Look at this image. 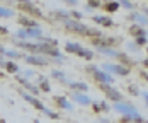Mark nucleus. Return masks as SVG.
Here are the masks:
<instances>
[{
    "label": "nucleus",
    "instance_id": "1",
    "mask_svg": "<svg viewBox=\"0 0 148 123\" xmlns=\"http://www.w3.org/2000/svg\"><path fill=\"white\" fill-rule=\"evenodd\" d=\"M63 26H65L67 29L73 31V33H78V34H85V36H97V38H102V36H104L102 33L95 31V29L89 27V26H85L84 22H78V21H75V19H70V21L63 22Z\"/></svg>",
    "mask_w": 148,
    "mask_h": 123
},
{
    "label": "nucleus",
    "instance_id": "2",
    "mask_svg": "<svg viewBox=\"0 0 148 123\" xmlns=\"http://www.w3.org/2000/svg\"><path fill=\"white\" fill-rule=\"evenodd\" d=\"M87 70L92 72L94 79H95L97 82H100V84H112V82H114V77H111V75H109V74H106V72H100L97 67H94V65L87 67Z\"/></svg>",
    "mask_w": 148,
    "mask_h": 123
},
{
    "label": "nucleus",
    "instance_id": "3",
    "mask_svg": "<svg viewBox=\"0 0 148 123\" xmlns=\"http://www.w3.org/2000/svg\"><path fill=\"white\" fill-rule=\"evenodd\" d=\"M41 36V29L39 27H27V29H19L17 34H16V38H17L19 41H22V39H29V38H39Z\"/></svg>",
    "mask_w": 148,
    "mask_h": 123
},
{
    "label": "nucleus",
    "instance_id": "4",
    "mask_svg": "<svg viewBox=\"0 0 148 123\" xmlns=\"http://www.w3.org/2000/svg\"><path fill=\"white\" fill-rule=\"evenodd\" d=\"M17 7L22 12H26V14H31V16H34V17H43V12L37 9L34 3H31V2H19Z\"/></svg>",
    "mask_w": 148,
    "mask_h": 123
},
{
    "label": "nucleus",
    "instance_id": "5",
    "mask_svg": "<svg viewBox=\"0 0 148 123\" xmlns=\"http://www.w3.org/2000/svg\"><path fill=\"white\" fill-rule=\"evenodd\" d=\"M114 109H116V111H119V113H123V115L131 116V120H133L136 115H140V113H138V111L130 104V103H123V101H121V103H116V104H114Z\"/></svg>",
    "mask_w": 148,
    "mask_h": 123
},
{
    "label": "nucleus",
    "instance_id": "6",
    "mask_svg": "<svg viewBox=\"0 0 148 123\" xmlns=\"http://www.w3.org/2000/svg\"><path fill=\"white\" fill-rule=\"evenodd\" d=\"M100 87L104 89L107 99H111V101H114V103H121V101H123V94H121L119 91H116L114 87H111L109 84H100Z\"/></svg>",
    "mask_w": 148,
    "mask_h": 123
},
{
    "label": "nucleus",
    "instance_id": "7",
    "mask_svg": "<svg viewBox=\"0 0 148 123\" xmlns=\"http://www.w3.org/2000/svg\"><path fill=\"white\" fill-rule=\"evenodd\" d=\"M104 70L111 72V74H116V75H128L130 74V69L128 67L116 65V63H104Z\"/></svg>",
    "mask_w": 148,
    "mask_h": 123
},
{
    "label": "nucleus",
    "instance_id": "8",
    "mask_svg": "<svg viewBox=\"0 0 148 123\" xmlns=\"http://www.w3.org/2000/svg\"><path fill=\"white\" fill-rule=\"evenodd\" d=\"M19 94H20V96H22V98H24V99H26V101L29 103V104H33V106H34L36 109H39V111H44V108H46V106L43 104V103H39V99H37V98L31 96L29 92H26V91H22V89L19 91Z\"/></svg>",
    "mask_w": 148,
    "mask_h": 123
},
{
    "label": "nucleus",
    "instance_id": "9",
    "mask_svg": "<svg viewBox=\"0 0 148 123\" xmlns=\"http://www.w3.org/2000/svg\"><path fill=\"white\" fill-rule=\"evenodd\" d=\"M16 80H17V82H20V84H22L24 87H26L27 91H29V94H31V96H34V98H36L37 94L41 92L37 86H34V84H31V82H29L27 79H24V77H20V75H16Z\"/></svg>",
    "mask_w": 148,
    "mask_h": 123
},
{
    "label": "nucleus",
    "instance_id": "10",
    "mask_svg": "<svg viewBox=\"0 0 148 123\" xmlns=\"http://www.w3.org/2000/svg\"><path fill=\"white\" fill-rule=\"evenodd\" d=\"M24 58H26V62H27V63L36 65V67H44V65H48L46 58H43L41 55H27V56H24Z\"/></svg>",
    "mask_w": 148,
    "mask_h": 123
},
{
    "label": "nucleus",
    "instance_id": "11",
    "mask_svg": "<svg viewBox=\"0 0 148 123\" xmlns=\"http://www.w3.org/2000/svg\"><path fill=\"white\" fill-rule=\"evenodd\" d=\"M19 24H20L24 29H27V27H39V24H37L34 19L26 17V16H20V17H19Z\"/></svg>",
    "mask_w": 148,
    "mask_h": 123
},
{
    "label": "nucleus",
    "instance_id": "12",
    "mask_svg": "<svg viewBox=\"0 0 148 123\" xmlns=\"http://www.w3.org/2000/svg\"><path fill=\"white\" fill-rule=\"evenodd\" d=\"M55 103L60 106V108H63V109H68V111L73 109V104H70V101H68L65 96H55Z\"/></svg>",
    "mask_w": 148,
    "mask_h": 123
},
{
    "label": "nucleus",
    "instance_id": "13",
    "mask_svg": "<svg viewBox=\"0 0 148 123\" xmlns=\"http://www.w3.org/2000/svg\"><path fill=\"white\" fill-rule=\"evenodd\" d=\"M73 99L77 101V103L84 104V106H89L90 103H92L89 96H85V94H80V92H73Z\"/></svg>",
    "mask_w": 148,
    "mask_h": 123
},
{
    "label": "nucleus",
    "instance_id": "14",
    "mask_svg": "<svg viewBox=\"0 0 148 123\" xmlns=\"http://www.w3.org/2000/svg\"><path fill=\"white\" fill-rule=\"evenodd\" d=\"M37 82H39V91H43V92H50V91H51L50 82H48V79H46V77L37 75Z\"/></svg>",
    "mask_w": 148,
    "mask_h": 123
},
{
    "label": "nucleus",
    "instance_id": "15",
    "mask_svg": "<svg viewBox=\"0 0 148 123\" xmlns=\"http://www.w3.org/2000/svg\"><path fill=\"white\" fill-rule=\"evenodd\" d=\"M130 21H136L140 26H145V24H148V19L145 17V16H141V14H138V12H131Z\"/></svg>",
    "mask_w": 148,
    "mask_h": 123
},
{
    "label": "nucleus",
    "instance_id": "16",
    "mask_svg": "<svg viewBox=\"0 0 148 123\" xmlns=\"http://www.w3.org/2000/svg\"><path fill=\"white\" fill-rule=\"evenodd\" d=\"M130 33L133 36H136V38H141V36H147V33L143 31V27L141 26H138V24H133L130 27Z\"/></svg>",
    "mask_w": 148,
    "mask_h": 123
},
{
    "label": "nucleus",
    "instance_id": "17",
    "mask_svg": "<svg viewBox=\"0 0 148 123\" xmlns=\"http://www.w3.org/2000/svg\"><path fill=\"white\" fill-rule=\"evenodd\" d=\"M94 22H97V24H102V26H112L114 22H112L111 17H106V16H95L94 17Z\"/></svg>",
    "mask_w": 148,
    "mask_h": 123
},
{
    "label": "nucleus",
    "instance_id": "18",
    "mask_svg": "<svg viewBox=\"0 0 148 123\" xmlns=\"http://www.w3.org/2000/svg\"><path fill=\"white\" fill-rule=\"evenodd\" d=\"M5 70L9 72V74H17L20 69H19V65L16 62H12V60H9V62H5Z\"/></svg>",
    "mask_w": 148,
    "mask_h": 123
},
{
    "label": "nucleus",
    "instance_id": "19",
    "mask_svg": "<svg viewBox=\"0 0 148 123\" xmlns=\"http://www.w3.org/2000/svg\"><path fill=\"white\" fill-rule=\"evenodd\" d=\"M99 52L102 55H107V56H114V58H119V55H121L119 52H116L112 48H99Z\"/></svg>",
    "mask_w": 148,
    "mask_h": 123
},
{
    "label": "nucleus",
    "instance_id": "20",
    "mask_svg": "<svg viewBox=\"0 0 148 123\" xmlns=\"http://www.w3.org/2000/svg\"><path fill=\"white\" fill-rule=\"evenodd\" d=\"M51 16H55V17L61 19L63 22H67V21H70V12H67V10H58V12H53Z\"/></svg>",
    "mask_w": 148,
    "mask_h": 123
},
{
    "label": "nucleus",
    "instance_id": "21",
    "mask_svg": "<svg viewBox=\"0 0 148 123\" xmlns=\"http://www.w3.org/2000/svg\"><path fill=\"white\" fill-rule=\"evenodd\" d=\"M80 48H82V46H80L78 43H72V41H68V43L65 45V50H67L68 53H77Z\"/></svg>",
    "mask_w": 148,
    "mask_h": 123
},
{
    "label": "nucleus",
    "instance_id": "22",
    "mask_svg": "<svg viewBox=\"0 0 148 123\" xmlns=\"http://www.w3.org/2000/svg\"><path fill=\"white\" fill-rule=\"evenodd\" d=\"M78 56H82V58H85V60H92L94 58V53L90 50H85V48H80L78 52H77Z\"/></svg>",
    "mask_w": 148,
    "mask_h": 123
},
{
    "label": "nucleus",
    "instance_id": "23",
    "mask_svg": "<svg viewBox=\"0 0 148 123\" xmlns=\"http://www.w3.org/2000/svg\"><path fill=\"white\" fill-rule=\"evenodd\" d=\"M68 86L70 89H73V91H87V84H84V82H68Z\"/></svg>",
    "mask_w": 148,
    "mask_h": 123
},
{
    "label": "nucleus",
    "instance_id": "24",
    "mask_svg": "<svg viewBox=\"0 0 148 123\" xmlns=\"http://www.w3.org/2000/svg\"><path fill=\"white\" fill-rule=\"evenodd\" d=\"M119 2H107V3H104V9L107 10V12H116L117 9H119Z\"/></svg>",
    "mask_w": 148,
    "mask_h": 123
},
{
    "label": "nucleus",
    "instance_id": "25",
    "mask_svg": "<svg viewBox=\"0 0 148 123\" xmlns=\"http://www.w3.org/2000/svg\"><path fill=\"white\" fill-rule=\"evenodd\" d=\"M3 55H7L9 58H12V62H14V60H17V58H20V56H22V55H20L19 52H16V50H5V53H3Z\"/></svg>",
    "mask_w": 148,
    "mask_h": 123
},
{
    "label": "nucleus",
    "instance_id": "26",
    "mask_svg": "<svg viewBox=\"0 0 148 123\" xmlns=\"http://www.w3.org/2000/svg\"><path fill=\"white\" fill-rule=\"evenodd\" d=\"M12 16H14V10H12V9L0 7V17H12Z\"/></svg>",
    "mask_w": 148,
    "mask_h": 123
},
{
    "label": "nucleus",
    "instance_id": "27",
    "mask_svg": "<svg viewBox=\"0 0 148 123\" xmlns=\"http://www.w3.org/2000/svg\"><path fill=\"white\" fill-rule=\"evenodd\" d=\"M51 77H55V79H58L60 82H65V84H67V79H65V74H63V72L53 70V72H51Z\"/></svg>",
    "mask_w": 148,
    "mask_h": 123
},
{
    "label": "nucleus",
    "instance_id": "28",
    "mask_svg": "<svg viewBox=\"0 0 148 123\" xmlns=\"http://www.w3.org/2000/svg\"><path fill=\"white\" fill-rule=\"evenodd\" d=\"M43 113H46V115H48L51 120H56V118H60V116H58V113L51 111V109H48V108H44V111H43Z\"/></svg>",
    "mask_w": 148,
    "mask_h": 123
},
{
    "label": "nucleus",
    "instance_id": "29",
    "mask_svg": "<svg viewBox=\"0 0 148 123\" xmlns=\"http://www.w3.org/2000/svg\"><path fill=\"white\" fill-rule=\"evenodd\" d=\"M87 7H90V9H95L97 7L99 9L100 7V2L99 0H90V2H87Z\"/></svg>",
    "mask_w": 148,
    "mask_h": 123
},
{
    "label": "nucleus",
    "instance_id": "30",
    "mask_svg": "<svg viewBox=\"0 0 148 123\" xmlns=\"http://www.w3.org/2000/svg\"><path fill=\"white\" fill-rule=\"evenodd\" d=\"M147 43V36H141V38H136V46H141V45H145Z\"/></svg>",
    "mask_w": 148,
    "mask_h": 123
},
{
    "label": "nucleus",
    "instance_id": "31",
    "mask_svg": "<svg viewBox=\"0 0 148 123\" xmlns=\"http://www.w3.org/2000/svg\"><path fill=\"white\" fill-rule=\"evenodd\" d=\"M99 108H100V111H107V109H109V104H107L106 101H100V103H99Z\"/></svg>",
    "mask_w": 148,
    "mask_h": 123
},
{
    "label": "nucleus",
    "instance_id": "32",
    "mask_svg": "<svg viewBox=\"0 0 148 123\" xmlns=\"http://www.w3.org/2000/svg\"><path fill=\"white\" fill-rule=\"evenodd\" d=\"M70 16H73L75 21H78V22H80V19H82V14H80V12H77V10H72V12H70Z\"/></svg>",
    "mask_w": 148,
    "mask_h": 123
},
{
    "label": "nucleus",
    "instance_id": "33",
    "mask_svg": "<svg viewBox=\"0 0 148 123\" xmlns=\"http://www.w3.org/2000/svg\"><path fill=\"white\" fill-rule=\"evenodd\" d=\"M130 91H131V94H133V96H138V94H140V91H136V87H134V86H131Z\"/></svg>",
    "mask_w": 148,
    "mask_h": 123
},
{
    "label": "nucleus",
    "instance_id": "34",
    "mask_svg": "<svg viewBox=\"0 0 148 123\" xmlns=\"http://www.w3.org/2000/svg\"><path fill=\"white\" fill-rule=\"evenodd\" d=\"M0 34H9V29L5 26H0Z\"/></svg>",
    "mask_w": 148,
    "mask_h": 123
},
{
    "label": "nucleus",
    "instance_id": "35",
    "mask_svg": "<svg viewBox=\"0 0 148 123\" xmlns=\"http://www.w3.org/2000/svg\"><path fill=\"white\" fill-rule=\"evenodd\" d=\"M123 5H124V7H126V9H133V3H131V2H123Z\"/></svg>",
    "mask_w": 148,
    "mask_h": 123
},
{
    "label": "nucleus",
    "instance_id": "36",
    "mask_svg": "<svg viewBox=\"0 0 148 123\" xmlns=\"http://www.w3.org/2000/svg\"><path fill=\"white\" fill-rule=\"evenodd\" d=\"M130 120H131V116H128V115H124V116L121 118V122H123V123H128Z\"/></svg>",
    "mask_w": 148,
    "mask_h": 123
},
{
    "label": "nucleus",
    "instance_id": "37",
    "mask_svg": "<svg viewBox=\"0 0 148 123\" xmlns=\"http://www.w3.org/2000/svg\"><path fill=\"white\" fill-rule=\"evenodd\" d=\"M94 111H95V113H99V111H100V108H99V103H94Z\"/></svg>",
    "mask_w": 148,
    "mask_h": 123
},
{
    "label": "nucleus",
    "instance_id": "38",
    "mask_svg": "<svg viewBox=\"0 0 148 123\" xmlns=\"http://www.w3.org/2000/svg\"><path fill=\"white\" fill-rule=\"evenodd\" d=\"M33 74H34V72L29 70V69H27V70H24V75H26V77H29V75H33Z\"/></svg>",
    "mask_w": 148,
    "mask_h": 123
},
{
    "label": "nucleus",
    "instance_id": "39",
    "mask_svg": "<svg viewBox=\"0 0 148 123\" xmlns=\"http://www.w3.org/2000/svg\"><path fill=\"white\" fill-rule=\"evenodd\" d=\"M0 67H5V60H3V55H0Z\"/></svg>",
    "mask_w": 148,
    "mask_h": 123
},
{
    "label": "nucleus",
    "instance_id": "40",
    "mask_svg": "<svg viewBox=\"0 0 148 123\" xmlns=\"http://www.w3.org/2000/svg\"><path fill=\"white\" fill-rule=\"evenodd\" d=\"M143 98H145V101H147V104H148V92H143Z\"/></svg>",
    "mask_w": 148,
    "mask_h": 123
},
{
    "label": "nucleus",
    "instance_id": "41",
    "mask_svg": "<svg viewBox=\"0 0 148 123\" xmlns=\"http://www.w3.org/2000/svg\"><path fill=\"white\" fill-rule=\"evenodd\" d=\"M3 53H5V48H3V46H0V55H3Z\"/></svg>",
    "mask_w": 148,
    "mask_h": 123
},
{
    "label": "nucleus",
    "instance_id": "42",
    "mask_svg": "<svg viewBox=\"0 0 148 123\" xmlns=\"http://www.w3.org/2000/svg\"><path fill=\"white\" fill-rule=\"evenodd\" d=\"M143 63H145V67L148 69V58H147V60H143Z\"/></svg>",
    "mask_w": 148,
    "mask_h": 123
},
{
    "label": "nucleus",
    "instance_id": "43",
    "mask_svg": "<svg viewBox=\"0 0 148 123\" xmlns=\"http://www.w3.org/2000/svg\"><path fill=\"white\" fill-rule=\"evenodd\" d=\"M143 12H145V14L148 16V7H145V9H143Z\"/></svg>",
    "mask_w": 148,
    "mask_h": 123
},
{
    "label": "nucleus",
    "instance_id": "44",
    "mask_svg": "<svg viewBox=\"0 0 148 123\" xmlns=\"http://www.w3.org/2000/svg\"><path fill=\"white\" fill-rule=\"evenodd\" d=\"M95 123H109L107 120H104V122H95Z\"/></svg>",
    "mask_w": 148,
    "mask_h": 123
},
{
    "label": "nucleus",
    "instance_id": "45",
    "mask_svg": "<svg viewBox=\"0 0 148 123\" xmlns=\"http://www.w3.org/2000/svg\"><path fill=\"white\" fill-rule=\"evenodd\" d=\"M34 123H41V122H39V120H34Z\"/></svg>",
    "mask_w": 148,
    "mask_h": 123
},
{
    "label": "nucleus",
    "instance_id": "46",
    "mask_svg": "<svg viewBox=\"0 0 148 123\" xmlns=\"http://www.w3.org/2000/svg\"><path fill=\"white\" fill-rule=\"evenodd\" d=\"M0 123H5V122H3V120H2V118H0Z\"/></svg>",
    "mask_w": 148,
    "mask_h": 123
},
{
    "label": "nucleus",
    "instance_id": "47",
    "mask_svg": "<svg viewBox=\"0 0 148 123\" xmlns=\"http://www.w3.org/2000/svg\"><path fill=\"white\" fill-rule=\"evenodd\" d=\"M143 123H148V122H143Z\"/></svg>",
    "mask_w": 148,
    "mask_h": 123
}]
</instances>
